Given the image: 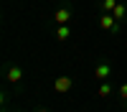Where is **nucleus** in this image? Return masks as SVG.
Listing matches in <instances>:
<instances>
[{
  "label": "nucleus",
  "mask_w": 127,
  "mask_h": 112,
  "mask_svg": "<svg viewBox=\"0 0 127 112\" xmlns=\"http://www.w3.org/2000/svg\"><path fill=\"white\" fill-rule=\"evenodd\" d=\"M71 15H74V10L64 5V8H56V13H54V20H56V26H69Z\"/></svg>",
  "instance_id": "nucleus-1"
},
{
  "label": "nucleus",
  "mask_w": 127,
  "mask_h": 112,
  "mask_svg": "<svg viewBox=\"0 0 127 112\" xmlns=\"http://www.w3.org/2000/svg\"><path fill=\"white\" fill-rule=\"evenodd\" d=\"M109 74H112V64H107V61L97 64V69H94V79H97V81H104V79H109Z\"/></svg>",
  "instance_id": "nucleus-2"
},
{
  "label": "nucleus",
  "mask_w": 127,
  "mask_h": 112,
  "mask_svg": "<svg viewBox=\"0 0 127 112\" xmlns=\"http://www.w3.org/2000/svg\"><path fill=\"white\" fill-rule=\"evenodd\" d=\"M71 84H74L71 76H59V79L54 81V92H56V94H66V92L71 89Z\"/></svg>",
  "instance_id": "nucleus-3"
},
{
  "label": "nucleus",
  "mask_w": 127,
  "mask_h": 112,
  "mask_svg": "<svg viewBox=\"0 0 127 112\" xmlns=\"http://www.w3.org/2000/svg\"><path fill=\"white\" fill-rule=\"evenodd\" d=\"M5 76H8V81L10 84H20V79H23V69L20 66H8V71H5Z\"/></svg>",
  "instance_id": "nucleus-4"
},
{
  "label": "nucleus",
  "mask_w": 127,
  "mask_h": 112,
  "mask_svg": "<svg viewBox=\"0 0 127 112\" xmlns=\"http://www.w3.org/2000/svg\"><path fill=\"white\" fill-rule=\"evenodd\" d=\"M112 92H114V84H112L109 79L99 81V87H97V97H99V99H107V97L112 94Z\"/></svg>",
  "instance_id": "nucleus-5"
},
{
  "label": "nucleus",
  "mask_w": 127,
  "mask_h": 112,
  "mask_svg": "<svg viewBox=\"0 0 127 112\" xmlns=\"http://www.w3.org/2000/svg\"><path fill=\"white\" fill-rule=\"evenodd\" d=\"M54 36H56V41H61V43H64V41L71 38V28H69V26H56Z\"/></svg>",
  "instance_id": "nucleus-6"
},
{
  "label": "nucleus",
  "mask_w": 127,
  "mask_h": 112,
  "mask_svg": "<svg viewBox=\"0 0 127 112\" xmlns=\"http://www.w3.org/2000/svg\"><path fill=\"white\" fill-rule=\"evenodd\" d=\"M112 15H114V20H120V23H122V20L127 18V5H122V3H117V8L112 10Z\"/></svg>",
  "instance_id": "nucleus-7"
},
{
  "label": "nucleus",
  "mask_w": 127,
  "mask_h": 112,
  "mask_svg": "<svg viewBox=\"0 0 127 112\" xmlns=\"http://www.w3.org/2000/svg\"><path fill=\"white\" fill-rule=\"evenodd\" d=\"M99 5H102V10H104V13H112V10L117 8V0H102Z\"/></svg>",
  "instance_id": "nucleus-8"
},
{
  "label": "nucleus",
  "mask_w": 127,
  "mask_h": 112,
  "mask_svg": "<svg viewBox=\"0 0 127 112\" xmlns=\"http://www.w3.org/2000/svg\"><path fill=\"white\" fill-rule=\"evenodd\" d=\"M117 97H120L122 102H127V81H125V84H120V89H117Z\"/></svg>",
  "instance_id": "nucleus-9"
},
{
  "label": "nucleus",
  "mask_w": 127,
  "mask_h": 112,
  "mask_svg": "<svg viewBox=\"0 0 127 112\" xmlns=\"http://www.w3.org/2000/svg\"><path fill=\"white\" fill-rule=\"evenodd\" d=\"M38 112H51V110H38Z\"/></svg>",
  "instance_id": "nucleus-10"
}]
</instances>
